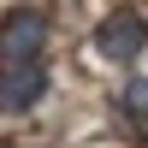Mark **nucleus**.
I'll return each instance as SVG.
<instances>
[{
    "label": "nucleus",
    "instance_id": "nucleus-2",
    "mask_svg": "<svg viewBox=\"0 0 148 148\" xmlns=\"http://www.w3.org/2000/svg\"><path fill=\"white\" fill-rule=\"evenodd\" d=\"M142 47H148V18L136 6H119V12H107L95 24V53L113 59V65H136Z\"/></svg>",
    "mask_w": 148,
    "mask_h": 148
},
{
    "label": "nucleus",
    "instance_id": "nucleus-3",
    "mask_svg": "<svg viewBox=\"0 0 148 148\" xmlns=\"http://www.w3.org/2000/svg\"><path fill=\"white\" fill-rule=\"evenodd\" d=\"M47 95V65H18L0 77V113H24Z\"/></svg>",
    "mask_w": 148,
    "mask_h": 148
},
{
    "label": "nucleus",
    "instance_id": "nucleus-4",
    "mask_svg": "<svg viewBox=\"0 0 148 148\" xmlns=\"http://www.w3.org/2000/svg\"><path fill=\"white\" fill-rule=\"evenodd\" d=\"M119 107H125V119L136 130H148V77H125V89H119Z\"/></svg>",
    "mask_w": 148,
    "mask_h": 148
},
{
    "label": "nucleus",
    "instance_id": "nucleus-1",
    "mask_svg": "<svg viewBox=\"0 0 148 148\" xmlns=\"http://www.w3.org/2000/svg\"><path fill=\"white\" fill-rule=\"evenodd\" d=\"M42 47H47V18L36 6H12L0 18V77L18 65H42Z\"/></svg>",
    "mask_w": 148,
    "mask_h": 148
}]
</instances>
